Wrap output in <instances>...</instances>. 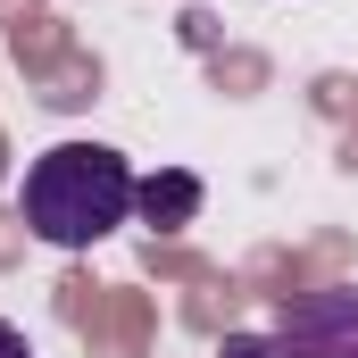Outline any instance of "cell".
<instances>
[{
    "label": "cell",
    "instance_id": "cell-1",
    "mask_svg": "<svg viewBox=\"0 0 358 358\" xmlns=\"http://www.w3.org/2000/svg\"><path fill=\"white\" fill-rule=\"evenodd\" d=\"M134 192H142V176H134L108 142H59V150H42V159L25 167L17 208H25V234H34V242H50V250H92V242H108V234L134 217Z\"/></svg>",
    "mask_w": 358,
    "mask_h": 358
},
{
    "label": "cell",
    "instance_id": "cell-2",
    "mask_svg": "<svg viewBox=\"0 0 358 358\" xmlns=\"http://www.w3.org/2000/svg\"><path fill=\"white\" fill-rule=\"evenodd\" d=\"M275 350L283 358H358V283L300 292L275 325Z\"/></svg>",
    "mask_w": 358,
    "mask_h": 358
},
{
    "label": "cell",
    "instance_id": "cell-3",
    "mask_svg": "<svg viewBox=\"0 0 358 358\" xmlns=\"http://www.w3.org/2000/svg\"><path fill=\"white\" fill-rule=\"evenodd\" d=\"M134 208H142L159 234H176V225L200 217V176H150L142 192H134Z\"/></svg>",
    "mask_w": 358,
    "mask_h": 358
},
{
    "label": "cell",
    "instance_id": "cell-4",
    "mask_svg": "<svg viewBox=\"0 0 358 358\" xmlns=\"http://www.w3.org/2000/svg\"><path fill=\"white\" fill-rule=\"evenodd\" d=\"M217 358H283V350H275V334H225Z\"/></svg>",
    "mask_w": 358,
    "mask_h": 358
},
{
    "label": "cell",
    "instance_id": "cell-5",
    "mask_svg": "<svg viewBox=\"0 0 358 358\" xmlns=\"http://www.w3.org/2000/svg\"><path fill=\"white\" fill-rule=\"evenodd\" d=\"M0 358H34V342H25V334H17L8 317H0Z\"/></svg>",
    "mask_w": 358,
    "mask_h": 358
}]
</instances>
